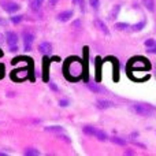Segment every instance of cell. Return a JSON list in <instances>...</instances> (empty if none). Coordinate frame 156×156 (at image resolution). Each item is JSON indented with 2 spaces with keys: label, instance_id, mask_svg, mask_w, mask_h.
<instances>
[{
  "label": "cell",
  "instance_id": "1",
  "mask_svg": "<svg viewBox=\"0 0 156 156\" xmlns=\"http://www.w3.org/2000/svg\"><path fill=\"white\" fill-rule=\"evenodd\" d=\"M132 110L134 111L137 115L141 116H151L154 114L155 108L151 104H145V103H136L132 105Z\"/></svg>",
  "mask_w": 156,
  "mask_h": 156
},
{
  "label": "cell",
  "instance_id": "2",
  "mask_svg": "<svg viewBox=\"0 0 156 156\" xmlns=\"http://www.w3.org/2000/svg\"><path fill=\"white\" fill-rule=\"evenodd\" d=\"M0 4H2V7L4 8L7 12H16V11L21 8L18 3L11 2V0H2V2H0Z\"/></svg>",
  "mask_w": 156,
  "mask_h": 156
},
{
  "label": "cell",
  "instance_id": "3",
  "mask_svg": "<svg viewBox=\"0 0 156 156\" xmlns=\"http://www.w3.org/2000/svg\"><path fill=\"white\" fill-rule=\"evenodd\" d=\"M34 40V36L29 32H23V44H25V51H30L32 49V44Z\"/></svg>",
  "mask_w": 156,
  "mask_h": 156
},
{
  "label": "cell",
  "instance_id": "4",
  "mask_svg": "<svg viewBox=\"0 0 156 156\" xmlns=\"http://www.w3.org/2000/svg\"><path fill=\"white\" fill-rule=\"evenodd\" d=\"M5 40H7V44L11 47H16V44H18V36H16V33L14 32H7V34H5Z\"/></svg>",
  "mask_w": 156,
  "mask_h": 156
},
{
  "label": "cell",
  "instance_id": "5",
  "mask_svg": "<svg viewBox=\"0 0 156 156\" xmlns=\"http://www.w3.org/2000/svg\"><path fill=\"white\" fill-rule=\"evenodd\" d=\"M97 107L100 108V110H107V108H111V107H114V103L111 101V100H107V99H100V100H97Z\"/></svg>",
  "mask_w": 156,
  "mask_h": 156
},
{
  "label": "cell",
  "instance_id": "6",
  "mask_svg": "<svg viewBox=\"0 0 156 156\" xmlns=\"http://www.w3.org/2000/svg\"><path fill=\"white\" fill-rule=\"evenodd\" d=\"M71 16H73V10L63 11V12L58 14V19H59V21H62V22H66V21H69V19H70Z\"/></svg>",
  "mask_w": 156,
  "mask_h": 156
},
{
  "label": "cell",
  "instance_id": "7",
  "mask_svg": "<svg viewBox=\"0 0 156 156\" xmlns=\"http://www.w3.org/2000/svg\"><path fill=\"white\" fill-rule=\"evenodd\" d=\"M38 49H40L43 54H48V52L52 49V45L49 43H47V41H44V43H41L40 45H38Z\"/></svg>",
  "mask_w": 156,
  "mask_h": 156
},
{
  "label": "cell",
  "instance_id": "8",
  "mask_svg": "<svg viewBox=\"0 0 156 156\" xmlns=\"http://www.w3.org/2000/svg\"><path fill=\"white\" fill-rule=\"evenodd\" d=\"M94 23H96V26L99 27V29L101 30L103 33H105V34H108V29H107V25H105L104 22L101 21V19H96V21H94Z\"/></svg>",
  "mask_w": 156,
  "mask_h": 156
},
{
  "label": "cell",
  "instance_id": "9",
  "mask_svg": "<svg viewBox=\"0 0 156 156\" xmlns=\"http://www.w3.org/2000/svg\"><path fill=\"white\" fill-rule=\"evenodd\" d=\"M143 3L149 11H152V12L155 11V2L154 0H143Z\"/></svg>",
  "mask_w": 156,
  "mask_h": 156
},
{
  "label": "cell",
  "instance_id": "10",
  "mask_svg": "<svg viewBox=\"0 0 156 156\" xmlns=\"http://www.w3.org/2000/svg\"><path fill=\"white\" fill-rule=\"evenodd\" d=\"M94 137H97L100 141H105V140H107V134H105L103 130H96V133H94Z\"/></svg>",
  "mask_w": 156,
  "mask_h": 156
},
{
  "label": "cell",
  "instance_id": "11",
  "mask_svg": "<svg viewBox=\"0 0 156 156\" xmlns=\"http://www.w3.org/2000/svg\"><path fill=\"white\" fill-rule=\"evenodd\" d=\"M44 0H33L32 2V10L33 11H38L41 7V4H43Z\"/></svg>",
  "mask_w": 156,
  "mask_h": 156
},
{
  "label": "cell",
  "instance_id": "12",
  "mask_svg": "<svg viewBox=\"0 0 156 156\" xmlns=\"http://www.w3.org/2000/svg\"><path fill=\"white\" fill-rule=\"evenodd\" d=\"M111 141H112L114 144H116V145H126V140L119 138V137H112L111 138Z\"/></svg>",
  "mask_w": 156,
  "mask_h": 156
},
{
  "label": "cell",
  "instance_id": "13",
  "mask_svg": "<svg viewBox=\"0 0 156 156\" xmlns=\"http://www.w3.org/2000/svg\"><path fill=\"white\" fill-rule=\"evenodd\" d=\"M83 132H85L86 134H89V136H94L96 129H94L93 126H85V127H83Z\"/></svg>",
  "mask_w": 156,
  "mask_h": 156
},
{
  "label": "cell",
  "instance_id": "14",
  "mask_svg": "<svg viewBox=\"0 0 156 156\" xmlns=\"http://www.w3.org/2000/svg\"><path fill=\"white\" fill-rule=\"evenodd\" d=\"M25 155L26 156H38L40 155V152H38L37 149L30 148V149H26V151H25Z\"/></svg>",
  "mask_w": 156,
  "mask_h": 156
},
{
  "label": "cell",
  "instance_id": "15",
  "mask_svg": "<svg viewBox=\"0 0 156 156\" xmlns=\"http://www.w3.org/2000/svg\"><path fill=\"white\" fill-rule=\"evenodd\" d=\"M88 86H89V89H90L92 92H96V93H99V92H101V90H103V89H101V88H99V86H97L96 83H89Z\"/></svg>",
  "mask_w": 156,
  "mask_h": 156
},
{
  "label": "cell",
  "instance_id": "16",
  "mask_svg": "<svg viewBox=\"0 0 156 156\" xmlns=\"http://www.w3.org/2000/svg\"><path fill=\"white\" fill-rule=\"evenodd\" d=\"M144 26H145V22H140V23H136L134 25V26H133V30H136V32H137V30H141V29H143V27Z\"/></svg>",
  "mask_w": 156,
  "mask_h": 156
},
{
  "label": "cell",
  "instance_id": "17",
  "mask_svg": "<svg viewBox=\"0 0 156 156\" xmlns=\"http://www.w3.org/2000/svg\"><path fill=\"white\" fill-rule=\"evenodd\" d=\"M47 130H49V132H62V127L60 126H49V127H47Z\"/></svg>",
  "mask_w": 156,
  "mask_h": 156
},
{
  "label": "cell",
  "instance_id": "18",
  "mask_svg": "<svg viewBox=\"0 0 156 156\" xmlns=\"http://www.w3.org/2000/svg\"><path fill=\"white\" fill-rule=\"evenodd\" d=\"M22 18H23V16H22V15L12 16V18H11V22H12V23H19V22L22 21Z\"/></svg>",
  "mask_w": 156,
  "mask_h": 156
},
{
  "label": "cell",
  "instance_id": "19",
  "mask_svg": "<svg viewBox=\"0 0 156 156\" xmlns=\"http://www.w3.org/2000/svg\"><path fill=\"white\" fill-rule=\"evenodd\" d=\"M115 27H116V29L123 30V29H127V27H129V23H116Z\"/></svg>",
  "mask_w": 156,
  "mask_h": 156
},
{
  "label": "cell",
  "instance_id": "20",
  "mask_svg": "<svg viewBox=\"0 0 156 156\" xmlns=\"http://www.w3.org/2000/svg\"><path fill=\"white\" fill-rule=\"evenodd\" d=\"M89 4H90L93 8H99L100 2H99V0H89Z\"/></svg>",
  "mask_w": 156,
  "mask_h": 156
},
{
  "label": "cell",
  "instance_id": "21",
  "mask_svg": "<svg viewBox=\"0 0 156 156\" xmlns=\"http://www.w3.org/2000/svg\"><path fill=\"white\" fill-rule=\"evenodd\" d=\"M59 105H60V107H67V105H69V101H67V100H60V101H59Z\"/></svg>",
  "mask_w": 156,
  "mask_h": 156
},
{
  "label": "cell",
  "instance_id": "22",
  "mask_svg": "<svg viewBox=\"0 0 156 156\" xmlns=\"http://www.w3.org/2000/svg\"><path fill=\"white\" fill-rule=\"evenodd\" d=\"M154 44H155L154 40H147V41H145V47H152Z\"/></svg>",
  "mask_w": 156,
  "mask_h": 156
},
{
  "label": "cell",
  "instance_id": "23",
  "mask_svg": "<svg viewBox=\"0 0 156 156\" xmlns=\"http://www.w3.org/2000/svg\"><path fill=\"white\" fill-rule=\"evenodd\" d=\"M49 86H51V88H52V89H54V90H58V86H56V85H55V83H54V82H49Z\"/></svg>",
  "mask_w": 156,
  "mask_h": 156
},
{
  "label": "cell",
  "instance_id": "24",
  "mask_svg": "<svg viewBox=\"0 0 156 156\" xmlns=\"http://www.w3.org/2000/svg\"><path fill=\"white\" fill-rule=\"evenodd\" d=\"M73 2H74V3H80V4H81V8L83 7V0H73Z\"/></svg>",
  "mask_w": 156,
  "mask_h": 156
},
{
  "label": "cell",
  "instance_id": "25",
  "mask_svg": "<svg viewBox=\"0 0 156 156\" xmlns=\"http://www.w3.org/2000/svg\"><path fill=\"white\" fill-rule=\"evenodd\" d=\"M149 52H154V54H156V48H152V49H149Z\"/></svg>",
  "mask_w": 156,
  "mask_h": 156
},
{
  "label": "cell",
  "instance_id": "26",
  "mask_svg": "<svg viewBox=\"0 0 156 156\" xmlns=\"http://www.w3.org/2000/svg\"><path fill=\"white\" fill-rule=\"evenodd\" d=\"M2 41H3V36L0 34V44H2Z\"/></svg>",
  "mask_w": 156,
  "mask_h": 156
},
{
  "label": "cell",
  "instance_id": "27",
  "mask_svg": "<svg viewBox=\"0 0 156 156\" xmlns=\"http://www.w3.org/2000/svg\"><path fill=\"white\" fill-rule=\"evenodd\" d=\"M0 156H7V155H5V154H0Z\"/></svg>",
  "mask_w": 156,
  "mask_h": 156
}]
</instances>
